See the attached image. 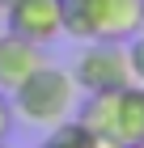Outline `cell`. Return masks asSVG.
<instances>
[{
  "instance_id": "4fadbf2b",
  "label": "cell",
  "mask_w": 144,
  "mask_h": 148,
  "mask_svg": "<svg viewBox=\"0 0 144 148\" xmlns=\"http://www.w3.org/2000/svg\"><path fill=\"white\" fill-rule=\"evenodd\" d=\"M98 148H110V144H98Z\"/></svg>"
},
{
  "instance_id": "ba28073f",
  "label": "cell",
  "mask_w": 144,
  "mask_h": 148,
  "mask_svg": "<svg viewBox=\"0 0 144 148\" xmlns=\"http://www.w3.org/2000/svg\"><path fill=\"white\" fill-rule=\"evenodd\" d=\"M9 131H13V102H9V93L0 89V144L9 140Z\"/></svg>"
},
{
  "instance_id": "8992f818",
  "label": "cell",
  "mask_w": 144,
  "mask_h": 148,
  "mask_svg": "<svg viewBox=\"0 0 144 148\" xmlns=\"http://www.w3.org/2000/svg\"><path fill=\"white\" fill-rule=\"evenodd\" d=\"M43 64H47L43 47L25 42V38H13V34H0V89L4 93H13L34 68H43Z\"/></svg>"
},
{
  "instance_id": "7c38bea8",
  "label": "cell",
  "mask_w": 144,
  "mask_h": 148,
  "mask_svg": "<svg viewBox=\"0 0 144 148\" xmlns=\"http://www.w3.org/2000/svg\"><path fill=\"white\" fill-rule=\"evenodd\" d=\"M132 148H144V140H140V144H132Z\"/></svg>"
},
{
  "instance_id": "8fae6325",
  "label": "cell",
  "mask_w": 144,
  "mask_h": 148,
  "mask_svg": "<svg viewBox=\"0 0 144 148\" xmlns=\"http://www.w3.org/2000/svg\"><path fill=\"white\" fill-rule=\"evenodd\" d=\"M38 148H55V144H51V140H47V144H38Z\"/></svg>"
},
{
  "instance_id": "5b68a950",
  "label": "cell",
  "mask_w": 144,
  "mask_h": 148,
  "mask_svg": "<svg viewBox=\"0 0 144 148\" xmlns=\"http://www.w3.org/2000/svg\"><path fill=\"white\" fill-rule=\"evenodd\" d=\"M4 34L25 38L34 47H51L64 38V4L59 0H13L4 9Z\"/></svg>"
},
{
  "instance_id": "30bf717a",
  "label": "cell",
  "mask_w": 144,
  "mask_h": 148,
  "mask_svg": "<svg viewBox=\"0 0 144 148\" xmlns=\"http://www.w3.org/2000/svg\"><path fill=\"white\" fill-rule=\"evenodd\" d=\"M140 34H144V9H140Z\"/></svg>"
},
{
  "instance_id": "5bb4252c",
  "label": "cell",
  "mask_w": 144,
  "mask_h": 148,
  "mask_svg": "<svg viewBox=\"0 0 144 148\" xmlns=\"http://www.w3.org/2000/svg\"><path fill=\"white\" fill-rule=\"evenodd\" d=\"M0 34H4V30H0Z\"/></svg>"
},
{
  "instance_id": "7a4b0ae2",
  "label": "cell",
  "mask_w": 144,
  "mask_h": 148,
  "mask_svg": "<svg viewBox=\"0 0 144 148\" xmlns=\"http://www.w3.org/2000/svg\"><path fill=\"white\" fill-rule=\"evenodd\" d=\"M76 93L81 89H76V80H72V72L55 68V64H43V68H34L9 93V102H13V110L21 114L25 123L55 127V123H64V119L76 114Z\"/></svg>"
},
{
  "instance_id": "52a82bcc",
  "label": "cell",
  "mask_w": 144,
  "mask_h": 148,
  "mask_svg": "<svg viewBox=\"0 0 144 148\" xmlns=\"http://www.w3.org/2000/svg\"><path fill=\"white\" fill-rule=\"evenodd\" d=\"M127 59H132V80L144 85V34L127 38Z\"/></svg>"
},
{
  "instance_id": "6da1fadb",
  "label": "cell",
  "mask_w": 144,
  "mask_h": 148,
  "mask_svg": "<svg viewBox=\"0 0 144 148\" xmlns=\"http://www.w3.org/2000/svg\"><path fill=\"white\" fill-rule=\"evenodd\" d=\"M76 119L98 136V144L132 148L144 140V85H123L110 93H85L76 106Z\"/></svg>"
},
{
  "instance_id": "9c48e42d",
  "label": "cell",
  "mask_w": 144,
  "mask_h": 148,
  "mask_svg": "<svg viewBox=\"0 0 144 148\" xmlns=\"http://www.w3.org/2000/svg\"><path fill=\"white\" fill-rule=\"evenodd\" d=\"M9 4H13V0H0V13H4V9H9Z\"/></svg>"
},
{
  "instance_id": "3957f363",
  "label": "cell",
  "mask_w": 144,
  "mask_h": 148,
  "mask_svg": "<svg viewBox=\"0 0 144 148\" xmlns=\"http://www.w3.org/2000/svg\"><path fill=\"white\" fill-rule=\"evenodd\" d=\"M64 34L85 42H127L140 34L144 0H59Z\"/></svg>"
},
{
  "instance_id": "9a60e30c",
  "label": "cell",
  "mask_w": 144,
  "mask_h": 148,
  "mask_svg": "<svg viewBox=\"0 0 144 148\" xmlns=\"http://www.w3.org/2000/svg\"><path fill=\"white\" fill-rule=\"evenodd\" d=\"M0 148H4V144H0Z\"/></svg>"
},
{
  "instance_id": "277c9868",
  "label": "cell",
  "mask_w": 144,
  "mask_h": 148,
  "mask_svg": "<svg viewBox=\"0 0 144 148\" xmlns=\"http://www.w3.org/2000/svg\"><path fill=\"white\" fill-rule=\"evenodd\" d=\"M72 80L81 93H110L132 85L127 42H85V51L72 64Z\"/></svg>"
}]
</instances>
